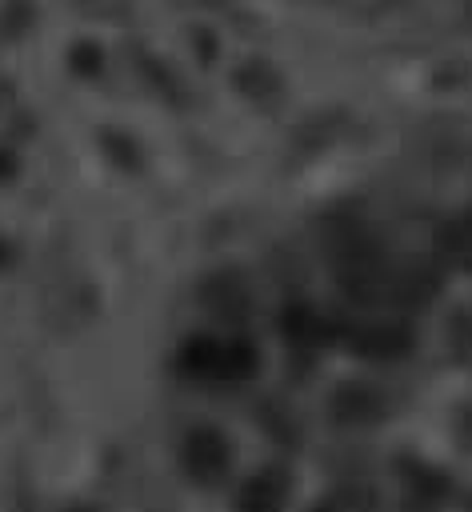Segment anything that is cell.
I'll return each mask as SVG.
<instances>
[{
    "label": "cell",
    "instance_id": "obj_1",
    "mask_svg": "<svg viewBox=\"0 0 472 512\" xmlns=\"http://www.w3.org/2000/svg\"><path fill=\"white\" fill-rule=\"evenodd\" d=\"M284 492H288L284 476H280V472H264V476H256V480L240 492V512H280Z\"/></svg>",
    "mask_w": 472,
    "mask_h": 512
},
{
    "label": "cell",
    "instance_id": "obj_2",
    "mask_svg": "<svg viewBox=\"0 0 472 512\" xmlns=\"http://www.w3.org/2000/svg\"><path fill=\"white\" fill-rule=\"evenodd\" d=\"M188 464L200 472V476H216V472H224V464H228V456H224V444H220V436H212V432H196L192 440H188Z\"/></svg>",
    "mask_w": 472,
    "mask_h": 512
}]
</instances>
